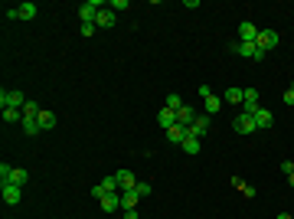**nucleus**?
<instances>
[{"instance_id": "f257e3e1", "label": "nucleus", "mask_w": 294, "mask_h": 219, "mask_svg": "<svg viewBox=\"0 0 294 219\" xmlns=\"http://www.w3.org/2000/svg\"><path fill=\"white\" fill-rule=\"evenodd\" d=\"M23 105H26V95L20 88H3L0 92V108H20L23 111Z\"/></svg>"}, {"instance_id": "f03ea898", "label": "nucleus", "mask_w": 294, "mask_h": 219, "mask_svg": "<svg viewBox=\"0 0 294 219\" xmlns=\"http://www.w3.org/2000/svg\"><path fill=\"white\" fill-rule=\"evenodd\" d=\"M98 10H105V0H85V3L78 7V16H82V23H95Z\"/></svg>"}, {"instance_id": "7ed1b4c3", "label": "nucleus", "mask_w": 294, "mask_h": 219, "mask_svg": "<svg viewBox=\"0 0 294 219\" xmlns=\"http://www.w3.org/2000/svg\"><path fill=\"white\" fill-rule=\"evenodd\" d=\"M262 108V95L258 88H245V98H242V115H255Z\"/></svg>"}, {"instance_id": "20e7f679", "label": "nucleus", "mask_w": 294, "mask_h": 219, "mask_svg": "<svg viewBox=\"0 0 294 219\" xmlns=\"http://www.w3.org/2000/svg\"><path fill=\"white\" fill-rule=\"evenodd\" d=\"M278 39H281V36H278L275 30H258V39H255V43H258V49H262V53L268 56L271 49L278 46Z\"/></svg>"}, {"instance_id": "39448f33", "label": "nucleus", "mask_w": 294, "mask_h": 219, "mask_svg": "<svg viewBox=\"0 0 294 219\" xmlns=\"http://www.w3.org/2000/svg\"><path fill=\"white\" fill-rule=\"evenodd\" d=\"M229 49H232V53H242L245 59H265V53L258 49V43H232Z\"/></svg>"}, {"instance_id": "423d86ee", "label": "nucleus", "mask_w": 294, "mask_h": 219, "mask_svg": "<svg viewBox=\"0 0 294 219\" xmlns=\"http://www.w3.org/2000/svg\"><path fill=\"white\" fill-rule=\"evenodd\" d=\"M186 134H190V138H200V141H203V138L209 134V115H196V121L190 125V131H186Z\"/></svg>"}, {"instance_id": "0eeeda50", "label": "nucleus", "mask_w": 294, "mask_h": 219, "mask_svg": "<svg viewBox=\"0 0 294 219\" xmlns=\"http://www.w3.org/2000/svg\"><path fill=\"white\" fill-rule=\"evenodd\" d=\"M0 193H3V203H7V206H16L20 200H23V187H13V183H3Z\"/></svg>"}, {"instance_id": "6e6552de", "label": "nucleus", "mask_w": 294, "mask_h": 219, "mask_svg": "<svg viewBox=\"0 0 294 219\" xmlns=\"http://www.w3.org/2000/svg\"><path fill=\"white\" fill-rule=\"evenodd\" d=\"M232 128L239 134H252V131H255V118H252V115H235L232 118Z\"/></svg>"}, {"instance_id": "1a4fd4ad", "label": "nucleus", "mask_w": 294, "mask_h": 219, "mask_svg": "<svg viewBox=\"0 0 294 219\" xmlns=\"http://www.w3.org/2000/svg\"><path fill=\"white\" fill-rule=\"evenodd\" d=\"M115 180H118V187H121V193H124V190H134V187H138V177H134V173L128 170V167L115 173Z\"/></svg>"}, {"instance_id": "9d476101", "label": "nucleus", "mask_w": 294, "mask_h": 219, "mask_svg": "<svg viewBox=\"0 0 294 219\" xmlns=\"http://www.w3.org/2000/svg\"><path fill=\"white\" fill-rule=\"evenodd\" d=\"M239 43H255V39H258V26L255 23H248V20H242V23H239Z\"/></svg>"}, {"instance_id": "9b49d317", "label": "nucleus", "mask_w": 294, "mask_h": 219, "mask_svg": "<svg viewBox=\"0 0 294 219\" xmlns=\"http://www.w3.org/2000/svg\"><path fill=\"white\" fill-rule=\"evenodd\" d=\"M252 118H255V131H265V128H271V125H275V115H271L268 108H258Z\"/></svg>"}, {"instance_id": "f8f14e48", "label": "nucleus", "mask_w": 294, "mask_h": 219, "mask_svg": "<svg viewBox=\"0 0 294 219\" xmlns=\"http://www.w3.org/2000/svg\"><path fill=\"white\" fill-rule=\"evenodd\" d=\"M98 206H101L105 213H115V210H121V193H105V196L98 200Z\"/></svg>"}, {"instance_id": "ddd939ff", "label": "nucleus", "mask_w": 294, "mask_h": 219, "mask_svg": "<svg viewBox=\"0 0 294 219\" xmlns=\"http://www.w3.org/2000/svg\"><path fill=\"white\" fill-rule=\"evenodd\" d=\"M157 125H160L163 131H167V128H173V125H177V111L163 105V108H160V115H157Z\"/></svg>"}, {"instance_id": "4468645a", "label": "nucleus", "mask_w": 294, "mask_h": 219, "mask_svg": "<svg viewBox=\"0 0 294 219\" xmlns=\"http://www.w3.org/2000/svg\"><path fill=\"white\" fill-rule=\"evenodd\" d=\"M193 121H196V111L190 108V105H183V108L177 111V125H180V128H186V131H190V125H193Z\"/></svg>"}, {"instance_id": "2eb2a0df", "label": "nucleus", "mask_w": 294, "mask_h": 219, "mask_svg": "<svg viewBox=\"0 0 294 219\" xmlns=\"http://www.w3.org/2000/svg\"><path fill=\"white\" fill-rule=\"evenodd\" d=\"M115 10L111 7H105V10H98V16H95V26H101V30H105V26H115Z\"/></svg>"}, {"instance_id": "dca6fc26", "label": "nucleus", "mask_w": 294, "mask_h": 219, "mask_svg": "<svg viewBox=\"0 0 294 219\" xmlns=\"http://www.w3.org/2000/svg\"><path fill=\"white\" fill-rule=\"evenodd\" d=\"M219 108H222V98H219V95H209V98H203V115H216Z\"/></svg>"}, {"instance_id": "f3484780", "label": "nucleus", "mask_w": 294, "mask_h": 219, "mask_svg": "<svg viewBox=\"0 0 294 219\" xmlns=\"http://www.w3.org/2000/svg\"><path fill=\"white\" fill-rule=\"evenodd\" d=\"M26 180H30V173H26L23 167H13V170H10V180H7V183H13V187H23Z\"/></svg>"}, {"instance_id": "a211bd4d", "label": "nucleus", "mask_w": 294, "mask_h": 219, "mask_svg": "<svg viewBox=\"0 0 294 219\" xmlns=\"http://www.w3.org/2000/svg\"><path fill=\"white\" fill-rule=\"evenodd\" d=\"M242 98H245V88H225V95H222V102H229V105H242Z\"/></svg>"}, {"instance_id": "6ab92c4d", "label": "nucleus", "mask_w": 294, "mask_h": 219, "mask_svg": "<svg viewBox=\"0 0 294 219\" xmlns=\"http://www.w3.org/2000/svg\"><path fill=\"white\" fill-rule=\"evenodd\" d=\"M138 190H124L121 193V210H134V206H138Z\"/></svg>"}, {"instance_id": "aec40b11", "label": "nucleus", "mask_w": 294, "mask_h": 219, "mask_svg": "<svg viewBox=\"0 0 294 219\" xmlns=\"http://www.w3.org/2000/svg\"><path fill=\"white\" fill-rule=\"evenodd\" d=\"M180 147H183V150H186L190 157H196V154H200V147H203V144H200V138H190V134H186Z\"/></svg>"}, {"instance_id": "412c9836", "label": "nucleus", "mask_w": 294, "mask_h": 219, "mask_svg": "<svg viewBox=\"0 0 294 219\" xmlns=\"http://www.w3.org/2000/svg\"><path fill=\"white\" fill-rule=\"evenodd\" d=\"M20 128H23V134H30V138L43 131V128H39V118H23V121H20Z\"/></svg>"}, {"instance_id": "4be33fe9", "label": "nucleus", "mask_w": 294, "mask_h": 219, "mask_svg": "<svg viewBox=\"0 0 294 219\" xmlns=\"http://www.w3.org/2000/svg\"><path fill=\"white\" fill-rule=\"evenodd\" d=\"M39 128H43V131H53L56 128V115L53 111H46V108L39 111Z\"/></svg>"}, {"instance_id": "5701e85b", "label": "nucleus", "mask_w": 294, "mask_h": 219, "mask_svg": "<svg viewBox=\"0 0 294 219\" xmlns=\"http://www.w3.org/2000/svg\"><path fill=\"white\" fill-rule=\"evenodd\" d=\"M16 16H20V20H33V16H36V3H30V0L20 3V7H16Z\"/></svg>"}, {"instance_id": "b1692460", "label": "nucleus", "mask_w": 294, "mask_h": 219, "mask_svg": "<svg viewBox=\"0 0 294 219\" xmlns=\"http://www.w3.org/2000/svg\"><path fill=\"white\" fill-rule=\"evenodd\" d=\"M167 138H170V144H183V138H186V128H180V125L167 128Z\"/></svg>"}, {"instance_id": "393cba45", "label": "nucleus", "mask_w": 294, "mask_h": 219, "mask_svg": "<svg viewBox=\"0 0 294 219\" xmlns=\"http://www.w3.org/2000/svg\"><path fill=\"white\" fill-rule=\"evenodd\" d=\"M98 187L105 190V193H121V187H118V180H115V173H108V177H105Z\"/></svg>"}, {"instance_id": "a878e982", "label": "nucleus", "mask_w": 294, "mask_h": 219, "mask_svg": "<svg viewBox=\"0 0 294 219\" xmlns=\"http://www.w3.org/2000/svg\"><path fill=\"white\" fill-rule=\"evenodd\" d=\"M3 121H7V125H16V121H23V111L20 108H3Z\"/></svg>"}, {"instance_id": "bb28decb", "label": "nucleus", "mask_w": 294, "mask_h": 219, "mask_svg": "<svg viewBox=\"0 0 294 219\" xmlns=\"http://www.w3.org/2000/svg\"><path fill=\"white\" fill-rule=\"evenodd\" d=\"M163 105H167V108H173V111H180V108H183V98L173 92V95H167V102H163Z\"/></svg>"}, {"instance_id": "cd10ccee", "label": "nucleus", "mask_w": 294, "mask_h": 219, "mask_svg": "<svg viewBox=\"0 0 294 219\" xmlns=\"http://www.w3.org/2000/svg\"><path fill=\"white\" fill-rule=\"evenodd\" d=\"M39 111H43V108H39L36 102H26L23 105V118H39Z\"/></svg>"}, {"instance_id": "c85d7f7f", "label": "nucleus", "mask_w": 294, "mask_h": 219, "mask_svg": "<svg viewBox=\"0 0 294 219\" xmlns=\"http://www.w3.org/2000/svg\"><path fill=\"white\" fill-rule=\"evenodd\" d=\"M239 190H242V196H245V200H252V196H255V193H258V190H255V187H252V183H242V187H239Z\"/></svg>"}, {"instance_id": "c756f323", "label": "nucleus", "mask_w": 294, "mask_h": 219, "mask_svg": "<svg viewBox=\"0 0 294 219\" xmlns=\"http://www.w3.org/2000/svg\"><path fill=\"white\" fill-rule=\"evenodd\" d=\"M134 190H138V196H141V200H144V196H150V183H144V180H141Z\"/></svg>"}, {"instance_id": "7c9ffc66", "label": "nucleus", "mask_w": 294, "mask_h": 219, "mask_svg": "<svg viewBox=\"0 0 294 219\" xmlns=\"http://www.w3.org/2000/svg\"><path fill=\"white\" fill-rule=\"evenodd\" d=\"M10 170H13V167H7V164H0V183H7V180H10Z\"/></svg>"}, {"instance_id": "2f4dec72", "label": "nucleus", "mask_w": 294, "mask_h": 219, "mask_svg": "<svg viewBox=\"0 0 294 219\" xmlns=\"http://www.w3.org/2000/svg\"><path fill=\"white\" fill-rule=\"evenodd\" d=\"M95 30H98L95 23H82V36H95Z\"/></svg>"}, {"instance_id": "473e14b6", "label": "nucleus", "mask_w": 294, "mask_h": 219, "mask_svg": "<svg viewBox=\"0 0 294 219\" xmlns=\"http://www.w3.org/2000/svg\"><path fill=\"white\" fill-rule=\"evenodd\" d=\"M281 173H285V177H291V173H294V160H285V164H281Z\"/></svg>"}, {"instance_id": "72a5a7b5", "label": "nucleus", "mask_w": 294, "mask_h": 219, "mask_svg": "<svg viewBox=\"0 0 294 219\" xmlns=\"http://www.w3.org/2000/svg\"><path fill=\"white\" fill-rule=\"evenodd\" d=\"M128 7H131L128 0H111V10H128Z\"/></svg>"}, {"instance_id": "f704fd0d", "label": "nucleus", "mask_w": 294, "mask_h": 219, "mask_svg": "<svg viewBox=\"0 0 294 219\" xmlns=\"http://www.w3.org/2000/svg\"><path fill=\"white\" fill-rule=\"evenodd\" d=\"M285 105H294V85H291V88L285 92Z\"/></svg>"}, {"instance_id": "c9c22d12", "label": "nucleus", "mask_w": 294, "mask_h": 219, "mask_svg": "<svg viewBox=\"0 0 294 219\" xmlns=\"http://www.w3.org/2000/svg\"><path fill=\"white\" fill-rule=\"evenodd\" d=\"M278 219H294V216H291V213H278Z\"/></svg>"}, {"instance_id": "e433bc0d", "label": "nucleus", "mask_w": 294, "mask_h": 219, "mask_svg": "<svg viewBox=\"0 0 294 219\" xmlns=\"http://www.w3.org/2000/svg\"><path fill=\"white\" fill-rule=\"evenodd\" d=\"M288 183H291V190H294V173H291V177H288Z\"/></svg>"}]
</instances>
